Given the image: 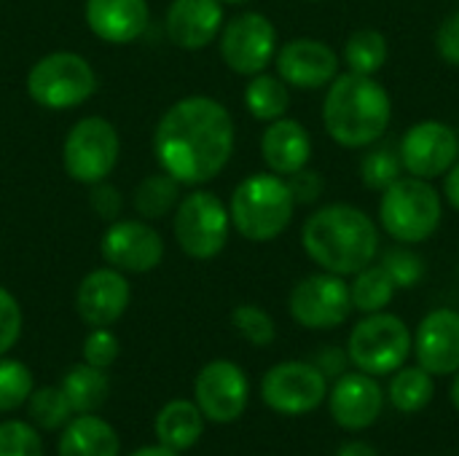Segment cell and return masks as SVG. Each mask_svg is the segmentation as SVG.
Listing matches in <instances>:
<instances>
[{
	"mask_svg": "<svg viewBox=\"0 0 459 456\" xmlns=\"http://www.w3.org/2000/svg\"><path fill=\"white\" fill-rule=\"evenodd\" d=\"M237 142L234 118L223 102L191 94L164 110L153 132L159 167L180 185H204L231 161Z\"/></svg>",
	"mask_w": 459,
	"mask_h": 456,
	"instance_id": "6da1fadb",
	"label": "cell"
},
{
	"mask_svg": "<svg viewBox=\"0 0 459 456\" xmlns=\"http://www.w3.org/2000/svg\"><path fill=\"white\" fill-rule=\"evenodd\" d=\"M301 245L323 271L347 277L374 263L379 234L377 223L363 210L352 204H328L304 220Z\"/></svg>",
	"mask_w": 459,
	"mask_h": 456,
	"instance_id": "7a4b0ae2",
	"label": "cell"
},
{
	"mask_svg": "<svg viewBox=\"0 0 459 456\" xmlns=\"http://www.w3.org/2000/svg\"><path fill=\"white\" fill-rule=\"evenodd\" d=\"M393 102L374 75L344 73L328 83L323 102V124L331 140L344 148L374 145L390 126Z\"/></svg>",
	"mask_w": 459,
	"mask_h": 456,
	"instance_id": "3957f363",
	"label": "cell"
},
{
	"mask_svg": "<svg viewBox=\"0 0 459 456\" xmlns=\"http://www.w3.org/2000/svg\"><path fill=\"white\" fill-rule=\"evenodd\" d=\"M293 194L288 180L269 172H255L245 177L229 202L231 226L247 242H272L277 239L293 220Z\"/></svg>",
	"mask_w": 459,
	"mask_h": 456,
	"instance_id": "277c9868",
	"label": "cell"
},
{
	"mask_svg": "<svg viewBox=\"0 0 459 456\" xmlns=\"http://www.w3.org/2000/svg\"><path fill=\"white\" fill-rule=\"evenodd\" d=\"M441 218V196L430 180L398 177L390 188H385L379 220L393 239L403 245H420L438 231Z\"/></svg>",
	"mask_w": 459,
	"mask_h": 456,
	"instance_id": "5b68a950",
	"label": "cell"
},
{
	"mask_svg": "<svg viewBox=\"0 0 459 456\" xmlns=\"http://www.w3.org/2000/svg\"><path fill=\"white\" fill-rule=\"evenodd\" d=\"M97 73L86 56L75 51H51L27 73V94L46 110H70L91 99Z\"/></svg>",
	"mask_w": 459,
	"mask_h": 456,
	"instance_id": "8992f818",
	"label": "cell"
},
{
	"mask_svg": "<svg viewBox=\"0 0 459 456\" xmlns=\"http://www.w3.org/2000/svg\"><path fill=\"white\" fill-rule=\"evenodd\" d=\"M231 231L229 207L212 194L194 188L180 196L172 215V234L178 247L194 261H212L223 253Z\"/></svg>",
	"mask_w": 459,
	"mask_h": 456,
	"instance_id": "52a82bcc",
	"label": "cell"
},
{
	"mask_svg": "<svg viewBox=\"0 0 459 456\" xmlns=\"http://www.w3.org/2000/svg\"><path fill=\"white\" fill-rule=\"evenodd\" d=\"M411 333L406 323L395 314L374 312L366 314L347 339V355L355 368L368 376H390L403 368L411 355Z\"/></svg>",
	"mask_w": 459,
	"mask_h": 456,
	"instance_id": "ba28073f",
	"label": "cell"
},
{
	"mask_svg": "<svg viewBox=\"0 0 459 456\" xmlns=\"http://www.w3.org/2000/svg\"><path fill=\"white\" fill-rule=\"evenodd\" d=\"M121 153V140L116 126L102 116H86L75 121L62 142V167L70 180L81 185H94L108 180L116 169Z\"/></svg>",
	"mask_w": 459,
	"mask_h": 456,
	"instance_id": "9c48e42d",
	"label": "cell"
},
{
	"mask_svg": "<svg viewBox=\"0 0 459 456\" xmlns=\"http://www.w3.org/2000/svg\"><path fill=\"white\" fill-rule=\"evenodd\" d=\"M290 317L309 331H331L347 323L352 314L350 285L339 274H309L290 290Z\"/></svg>",
	"mask_w": 459,
	"mask_h": 456,
	"instance_id": "30bf717a",
	"label": "cell"
},
{
	"mask_svg": "<svg viewBox=\"0 0 459 456\" xmlns=\"http://www.w3.org/2000/svg\"><path fill=\"white\" fill-rule=\"evenodd\" d=\"M221 56L237 75H258L269 67L277 54V30L258 13L245 11L229 19L221 30Z\"/></svg>",
	"mask_w": 459,
	"mask_h": 456,
	"instance_id": "8fae6325",
	"label": "cell"
},
{
	"mask_svg": "<svg viewBox=\"0 0 459 456\" xmlns=\"http://www.w3.org/2000/svg\"><path fill=\"white\" fill-rule=\"evenodd\" d=\"M261 398L277 414H288V417L309 414L320 409L323 400L328 398V379L320 374L315 363H301V360L277 363L264 374Z\"/></svg>",
	"mask_w": 459,
	"mask_h": 456,
	"instance_id": "7c38bea8",
	"label": "cell"
},
{
	"mask_svg": "<svg viewBox=\"0 0 459 456\" xmlns=\"http://www.w3.org/2000/svg\"><path fill=\"white\" fill-rule=\"evenodd\" d=\"M100 255L124 274H148L164 261V239L143 218H118L105 228Z\"/></svg>",
	"mask_w": 459,
	"mask_h": 456,
	"instance_id": "4fadbf2b",
	"label": "cell"
},
{
	"mask_svg": "<svg viewBox=\"0 0 459 456\" xmlns=\"http://www.w3.org/2000/svg\"><path fill=\"white\" fill-rule=\"evenodd\" d=\"M194 398L204 419L215 425H231L247 409L250 384L237 363L212 360L199 371L194 382Z\"/></svg>",
	"mask_w": 459,
	"mask_h": 456,
	"instance_id": "5bb4252c",
	"label": "cell"
},
{
	"mask_svg": "<svg viewBox=\"0 0 459 456\" xmlns=\"http://www.w3.org/2000/svg\"><path fill=\"white\" fill-rule=\"evenodd\" d=\"M398 153H401L403 169L411 177L436 180L446 175L457 161V132L441 121H420L401 137Z\"/></svg>",
	"mask_w": 459,
	"mask_h": 456,
	"instance_id": "9a60e30c",
	"label": "cell"
},
{
	"mask_svg": "<svg viewBox=\"0 0 459 456\" xmlns=\"http://www.w3.org/2000/svg\"><path fill=\"white\" fill-rule=\"evenodd\" d=\"M132 301V288L124 271L113 266H102L89 271L75 293V309L78 317L89 328H110L116 320L124 317L126 306Z\"/></svg>",
	"mask_w": 459,
	"mask_h": 456,
	"instance_id": "2e32d148",
	"label": "cell"
},
{
	"mask_svg": "<svg viewBox=\"0 0 459 456\" xmlns=\"http://www.w3.org/2000/svg\"><path fill=\"white\" fill-rule=\"evenodd\" d=\"M280 78L293 89H323L339 73L336 51L315 38H296L274 54Z\"/></svg>",
	"mask_w": 459,
	"mask_h": 456,
	"instance_id": "e0dca14e",
	"label": "cell"
},
{
	"mask_svg": "<svg viewBox=\"0 0 459 456\" xmlns=\"http://www.w3.org/2000/svg\"><path fill=\"white\" fill-rule=\"evenodd\" d=\"M328 409L339 427L352 433L368 430L371 425H377L385 409V395L377 384V376H368L363 371L342 374L328 392Z\"/></svg>",
	"mask_w": 459,
	"mask_h": 456,
	"instance_id": "ac0fdd59",
	"label": "cell"
},
{
	"mask_svg": "<svg viewBox=\"0 0 459 456\" xmlns=\"http://www.w3.org/2000/svg\"><path fill=\"white\" fill-rule=\"evenodd\" d=\"M414 355L433 376H452L459 371V312L436 309L425 314L414 336Z\"/></svg>",
	"mask_w": 459,
	"mask_h": 456,
	"instance_id": "d6986e66",
	"label": "cell"
},
{
	"mask_svg": "<svg viewBox=\"0 0 459 456\" xmlns=\"http://www.w3.org/2000/svg\"><path fill=\"white\" fill-rule=\"evenodd\" d=\"M169 40L183 51L207 48L223 30L221 0H172L164 16Z\"/></svg>",
	"mask_w": 459,
	"mask_h": 456,
	"instance_id": "ffe728a7",
	"label": "cell"
},
{
	"mask_svg": "<svg viewBox=\"0 0 459 456\" xmlns=\"http://www.w3.org/2000/svg\"><path fill=\"white\" fill-rule=\"evenodd\" d=\"M83 19L100 40L126 46L145 35L151 8L148 0H86Z\"/></svg>",
	"mask_w": 459,
	"mask_h": 456,
	"instance_id": "44dd1931",
	"label": "cell"
},
{
	"mask_svg": "<svg viewBox=\"0 0 459 456\" xmlns=\"http://www.w3.org/2000/svg\"><path fill=\"white\" fill-rule=\"evenodd\" d=\"M261 156L274 175H293L307 167L312 156V140L304 124L296 118H277L261 134Z\"/></svg>",
	"mask_w": 459,
	"mask_h": 456,
	"instance_id": "7402d4cb",
	"label": "cell"
},
{
	"mask_svg": "<svg viewBox=\"0 0 459 456\" xmlns=\"http://www.w3.org/2000/svg\"><path fill=\"white\" fill-rule=\"evenodd\" d=\"M56 452L59 456H118L121 441L97 414H78L65 425Z\"/></svg>",
	"mask_w": 459,
	"mask_h": 456,
	"instance_id": "603a6c76",
	"label": "cell"
},
{
	"mask_svg": "<svg viewBox=\"0 0 459 456\" xmlns=\"http://www.w3.org/2000/svg\"><path fill=\"white\" fill-rule=\"evenodd\" d=\"M204 433V417L191 400H169L156 417V438L172 452H186L199 443Z\"/></svg>",
	"mask_w": 459,
	"mask_h": 456,
	"instance_id": "cb8c5ba5",
	"label": "cell"
},
{
	"mask_svg": "<svg viewBox=\"0 0 459 456\" xmlns=\"http://www.w3.org/2000/svg\"><path fill=\"white\" fill-rule=\"evenodd\" d=\"M59 390L65 392L73 414H94L105 406V400L110 395V382L102 368L78 363L62 376Z\"/></svg>",
	"mask_w": 459,
	"mask_h": 456,
	"instance_id": "d4e9b609",
	"label": "cell"
},
{
	"mask_svg": "<svg viewBox=\"0 0 459 456\" xmlns=\"http://www.w3.org/2000/svg\"><path fill=\"white\" fill-rule=\"evenodd\" d=\"M180 188L183 185L172 175H167L164 169H159L153 175H145L137 183V188L132 194V207L148 223L151 220H164L169 212H175V207H178V202L183 196Z\"/></svg>",
	"mask_w": 459,
	"mask_h": 456,
	"instance_id": "484cf974",
	"label": "cell"
},
{
	"mask_svg": "<svg viewBox=\"0 0 459 456\" xmlns=\"http://www.w3.org/2000/svg\"><path fill=\"white\" fill-rule=\"evenodd\" d=\"M245 108L258 121L272 124V121L282 118L290 108L288 83L280 75H269V73L250 75V83L245 89Z\"/></svg>",
	"mask_w": 459,
	"mask_h": 456,
	"instance_id": "4316f807",
	"label": "cell"
},
{
	"mask_svg": "<svg viewBox=\"0 0 459 456\" xmlns=\"http://www.w3.org/2000/svg\"><path fill=\"white\" fill-rule=\"evenodd\" d=\"M436 398V382L433 374H428L422 366L417 368H398L390 379V403L403 414H417L430 406Z\"/></svg>",
	"mask_w": 459,
	"mask_h": 456,
	"instance_id": "83f0119b",
	"label": "cell"
},
{
	"mask_svg": "<svg viewBox=\"0 0 459 456\" xmlns=\"http://www.w3.org/2000/svg\"><path fill=\"white\" fill-rule=\"evenodd\" d=\"M395 282L390 280V274L385 271V266H366L355 274V282L350 285V296H352V309L363 312V314H374L382 312L393 296H395Z\"/></svg>",
	"mask_w": 459,
	"mask_h": 456,
	"instance_id": "f1b7e54d",
	"label": "cell"
},
{
	"mask_svg": "<svg viewBox=\"0 0 459 456\" xmlns=\"http://www.w3.org/2000/svg\"><path fill=\"white\" fill-rule=\"evenodd\" d=\"M344 59L350 73L358 75H377L387 62V40L379 30H355L347 38Z\"/></svg>",
	"mask_w": 459,
	"mask_h": 456,
	"instance_id": "f546056e",
	"label": "cell"
},
{
	"mask_svg": "<svg viewBox=\"0 0 459 456\" xmlns=\"http://www.w3.org/2000/svg\"><path fill=\"white\" fill-rule=\"evenodd\" d=\"M30 419L40 427V430H59L70 422L73 409L65 398V392L59 387H43V390H32L30 400Z\"/></svg>",
	"mask_w": 459,
	"mask_h": 456,
	"instance_id": "4dcf8cb0",
	"label": "cell"
},
{
	"mask_svg": "<svg viewBox=\"0 0 459 456\" xmlns=\"http://www.w3.org/2000/svg\"><path fill=\"white\" fill-rule=\"evenodd\" d=\"M401 153L390 145H382V148H374L371 153L363 156L360 161V177L366 183V188L371 191H385L390 188L398 177H401Z\"/></svg>",
	"mask_w": 459,
	"mask_h": 456,
	"instance_id": "1f68e13d",
	"label": "cell"
},
{
	"mask_svg": "<svg viewBox=\"0 0 459 456\" xmlns=\"http://www.w3.org/2000/svg\"><path fill=\"white\" fill-rule=\"evenodd\" d=\"M32 395V374L24 363L0 357V414L22 409Z\"/></svg>",
	"mask_w": 459,
	"mask_h": 456,
	"instance_id": "d6a6232c",
	"label": "cell"
},
{
	"mask_svg": "<svg viewBox=\"0 0 459 456\" xmlns=\"http://www.w3.org/2000/svg\"><path fill=\"white\" fill-rule=\"evenodd\" d=\"M231 325L253 347H269L274 341V336H277L274 320L269 317V312H264L255 304H239L231 312Z\"/></svg>",
	"mask_w": 459,
	"mask_h": 456,
	"instance_id": "836d02e7",
	"label": "cell"
},
{
	"mask_svg": "<svg viewBox=\"0 0 459 456\" xmlns=\"http://www.w3.org/2000/svg\"><path fill=\"white\" fill-rule=\"evenodd\" d=\"M382 266H385V271L390 274V280L395 282L398 290H409L425 277V261L417 253L406 250V247L387 250L385 258H382Z\"/></svg>",
	"mask_w": 459,
	"mask_h": 456,
	"instance_id": "e575fe53",
	"label": "cell"
},
{
	"mask_svg": "<svg viewBox=\"0 0 459 456\" xmlns=\"http://www.w3.org/2000/svg\"><path fill=\"white\" fill-rule=\"evenodd\" d=\"M0 456H43V443L27 422H0Z\"/></svg>",
	"mask_w": 459,
	"mask_h": 456,
	"instance_id": "d590c367",
	"label": "cell"
},
{
	"mask_svg": "<svg viewBox=\"0 0 459 456\" xmlns=\"http://www.w3.org/2000/svg\"><path fill=\"white\" fill-rule=\"evenodd\" d=\"M118 339L110 333V328H91V333L83 339V363L94 368H110L118 357Z\"/></svg>",
	"mask_w": 459,
	"mask_h": 456,
	"instance_id": "8d00e7d4",
	"label": "cell"
},
{
	"mask_svg": "<svg viewBox=\"0 0 459 456\" xmlns=\"http://www.w3.org/2000/svg\"><path fill=\"white\" fill-rule=\"evenodd\" d=\"M19 336H22V306L5 288H0V357L16 347Z\"/></svg>",
	"mask_w": 459,
	"mask_h": 456,
	"instance_id": "74e56055",
	"label": "cell"
},
{
	"mask_svg": "<svg viewBox=\"0 0 459 456\" xmlns=\"http://www.w3.org/2000/svg\"><path fill=\"white\" fill-rule=\"evenodd\" d=\"M89 204H91V210L97 212V218H102L105 223H113V220L121 218L124 196H121V191H118L113 183L100 180V183H94L91 191H89Z\"/></svg>",
	"mask_w": 459,
	"mask_h": 456,
	"instance_id": "f35d334b",
	"label": "cell"
},
{
	"mask_svg": "<svg viewBox=\"0 0 459 456\" xmlns=\"http://www.w3.org/2000/svg\"><path fill=\"white\" fill-rule=\"evenodd\" d=\"M288 185H290V194H293V202L296 204H315L323 196L325 180H323L320 172L304 167V169H299V172L290 175Z\"/></svg>",
	"mask_w": 459,
	"mask_h": 456,
	"instance_id": "ab89813d",
	"label": "cell"
},
{
	"mask_svg": "<svg viewBox=\"0 0 459 456\" xmlns=\"http://www.w3.org/2000/svg\"><path fill=\"white\" fill-rule=\"evenodd\" d=\"M436 48H438V54L449 65H457L459 67V8L455 13H449L444 19V24L438 27V32H436Z\"/></svg>",
	"mask_w": 459,
	"mask_h": 456,
	"instance_id": "60d3db41",
	"label": "cell"
},
{
	"mask_svg": "<svg viewBox=\"0 0 459 456\" xmlns=\"http://www.w3.org/2000/svg\"><path fill=\"white\" fill-rule=\"evenodd\" d=\"M347 363H350V355L342 352L339 347H325V349H320L317 357H315V366L320 368V374H323L325 379L342 376L344 368H347Z\"/></svg>",
	"mask_w": 459,
	"mask_h": 456,
	"instance_id": "b9f144b4",
	"label": "cell"
},
{
	"mask_svg": "<svg viewBox=\"0 0 459 456\" xmlns=\"http://www.w3.org/2000/svg\"><path fill=\"white\" fill-rule=\"evenodd\" d=\"M444 194L449 199V204L459 212V161H455V167L446 172V180H444Z\"/></svg>",
	"mask_w": 459,
	"mask_h": 456,
	"instance_id": "7bdbcfd3",
	"label": "cell"
},
{
	"mask_svg": "<svg viewBox=\"0 0 459 456\" xmlns=\"http://www.w3.org/2000/svg\"><path fill=\"white\" fill-rule=\"evenodd\" d=\"M336 456H379L377 454V449L371 446V443H366V441H352V443H344Z\"/></svg>",
	"mask_w": 459,
	"mask_h": 456,
	"instance_id": "ee69618b",
	"label": "cell"
},
{
	"mask_svg": "<svg viewBox=\"0 0 459 456\" xmlns=\"http://www.w3.org/2000/svg\"><path fill=\"white\" fill-rule=\"evenodd\" d=\"M132 456H180V452H172L167 446H145V449H137Z\"/></svg>",
	"mask_w": 459,
	"mask_h": 456,
	"instance_id": "f6af8a7d",
	"label": "cell"
},
{
	"mask_svg": "<svg viewBox=\"0 0 459 456\" xmlns=\"http://www.w3.org/2000/svg\"><path fill=\"white\" fill-rule=\"evenodd\" d=\"M452 406L459 411V371H457V379H455V384H452Z\"/></svg>",
	"mask_w": 459,
	"mask_h": 456,
	"instance_id": "bcb514c9",
	"label": "cell"
},
{
	"mask_svg": "<svg viewBox=\"0 0 459 456\" xmlns=\"http://www.w3.org/2000/svg\"><path fill=\"white\" fill-rule=\"evenodd\" d=\"M221 3H226V5H245V3H250V0H221Z\"/></svg>",
	"mask_w": 459,
	"mask_h": 456,
	"instance_id": "7dc6e473",
	"label": "cell"
}]
</instances>
